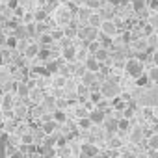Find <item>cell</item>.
I'll return each mask as SVG.
<instances>
[{
  "mask_svg": "<svg viewBox=\"0 0 158 158\" xmlns=\"http://www.w3.org/2000/svg\"><path fill=\"white\" fill-rule=\"evenodd\" d=\"M127 73H128L130 76L138 78V76L143 73V65H141V61H138V60H130V61H127Z\"/></svg>",
  "mask_w": 158,
  "mask_h": 158,
  "instance_id": "cell-1",
  "label": "cell"
},
{
  "mask_svg": "<svg viewBox=\"0 0 158 158\" xmlns=\"http://www.w3.org/2000/svg\"><path fill=\"white\" fill-rule=\"evenodd\" d=\"M80 37L86 39V43H88V41H95V39H97V30H95V26H88V28L80 30Z\"/></svg>",
  "mask_w": 158,
  "mask_h": 158,
  "instance_id": "cell-2",
  "label": "cell"
},
{
  "mask_svg": "<svg viewBox=\"0 0 158 158\" xmlns=\"http://www.w3.org/2000/svg\"><path fill=\"white\" fill-rule=\"evenodd\" d=\"M89 119H91V123H104V112L97 108V110H93V112H91Z\"/></svg>",
  "mask_w": 158,
  "mask_h": 158,
  "instance_id": "cell-3",
  "label": "cell"
},
{
  "mask_svg": "<svg viewBox=\"0 0 158 158\" xmlns=\"http://www.w3.org/2000/svg\"><path fill=\"white\" fill-rule=\"evenodd\" d=\"M86 67H88L91 73H97V71L101 69V61H99L97 58H89V60L86 61Z\"/></svg>",
  "mask_w": 158,
  "mask_h": 158,
  "instance_id": "cell-4",
  "label": "cell"
},
{
  "mask_svg": "<svg viewBox=\"0 0 158 158\" xmlns=\"http://www.w3.org/2000/svg\"><path fill=\"white\" fill-rule=\"evenodd\" d=\"M102 93L106 95V97H114V95H117V86H114V84H104L102 86Z\"/></svg>",
  "mask_w": 158,
  "mask_h": 158,
  "instance_id": "cell-5",
  "label": "cell"
},
{
  "mask_svg": "<svg viewBox=\"0 0 158 158\" xmlns=\"http://www.w3.org/2000/svg\"><path fill=\"white\" fill-rule=\"evenodd\" d=\"M82 151H84L86 156H95L99 149H97L95 145H91V143H84V145H82Z\"/></svg>",
  "mask_w": 158,
  "mask_h": 158,
  "instance_id": "cell-6",
  "label": "cell"
},
{
  "mask_svg": "<svg viewBox=\"0 0 158 158\" xmlns=\"http://www.w3.org/2000/svg\"><path fill=\"white\" fill-rule=\"evenodd\" d=\"M132 8H134L136 13H141V11L147 8V2H145V0H134V2H132Z\"/></svg>",
  "mask_w": 158,
  "mask_h": 158,
  "instance_id": "cell-7",
  "label": "cell"
},
{
  "mask_svg": "<svg viewBox=\"0 0 158 158\" xmlns=\"http://www.w3.org/2000/svg\"><path fill=\"white\" fill-rule=\"evenodd\" d=\"M102 32H104L106 35H114V34H115V26H114L112 23H104V24H102Z\"/></svg>",
  "mask_w": 158,
  "mask_h": 158,
  "instance_id": "cell-8",
  "label": "cell"
},
{
  "mask_svg": "<svg viewBox=\"0 0 158 158\" xmlns=\"http://www.w3.org/2000/svg\"><path fill=\"white\" fill-rule=\"evenodd\" d=\"M95 58H97V60H99V61H104V60H106V58H108V52H106V50H104V48H102V47H101V48H99V50H97V52H95Z\"/></svg>",
  "mask_w": 158,
  "mask_h": 158,
  "instance_id": "cell-9",
  "label": "cell"
},
{
  "mask_svg": "<svg viewBox=\"0 0 158 158\" xmlns=\"http://www.w3.org/2000/svg\"><path fill=\"white\" fill-rule=\"evenodd\" d=\"M0 158H6V138H0Z\"/></svg>",
  "mask_w": 158,
  "mask_h": 158,
  "instance_id": "cell-10",
  "label": "cell"
},
{
  "mask_svg": "<svg viewBox=\"0 0 158 158\" xmlns=\"http://www.w3.org/2000/svg\"><path fill=\"white\" fill-rule=\"evenodd\" d=\"M35 54H39V47H35V45H30V47L26 48V56H35Z\"/></svg>",
  "mask_w": 158,
  "mask_h": 158,
  "instance_id": "cell-11",
  "label": "cell"
},
{
  "mask_svg": "<svg viewBox=\"0 0 158 158\" xmlns=\"http://www.w3.org/2000/svg\"><path fill=\"white\" fill-rule=\"evenodd\" d=\"M43 130H45L47 134H50V132L54 130V121H47V123L43 125Z\"/></svg>",
  "mask_w": 158,
  "mask_h": 158,
  "instance_id": "cell-12",
  "label": "cell"
},
{
  "mask_svg": "<svg viewBox=\"0 0 158 158\" xmlns=\"http://www.w3.org/2000/svg\"><path fill=\"white\" fill-rule=\"evenodd\" d=\"M149 145H151L152 149H156V147H158V134L151 136V139H149Z\"/></svg>",
  "mask_w": 158,
  "mask_h": 158,
  "instance_id": "cell-13",
  "label": "cell"
},
{
  "mask_svg": "<svg viewBox=\"0 0 158 158\" xmlns=\"http://www.w3.org/2000/svg\"><path fill=\"white\" fill-rule=\"evenodd\" d=\"M147 82H149V76H145V74H143V76H141V74L138 76V86H145Z\"/></svg>",
  "mask_w": 158,
  "mask_h": 158,
  "instance_id": "cell-14",
  "label": "cell"
},
{
  "mask_svg": "<svg viewBox=\"0 0 158 158\" xmlns=\"http://www.w3.org/2000/svg\"><path fill=\"white\" fill-rule=\"evenodd\" d=\"M6 45H8L10 48H15V45H17V39H15V37H8V39H6Z\"/></svg>",
  "mask_w": 158,
  "mask_h": 158,
  "instance_id": "cell-15",
  "label": "cell"
},
{
  "mask_svg": "<svg viewBox=\"0 0 158 158\" xmlns=\"http://www.w3.org/2000/svg\"><path fill=\"white\" fill-rule=\"evenodd\" d=\"M149 78H151V80H158V67L149 73Z\"/></svg>",
  "mask_w": 158,
  "mask_h": 158,
  "instance_id": "cell-16",
  "label": "cell"
},
{
  "mask_svg": "<svg viewBox=\"0 0 158 158\" xmlns=\"http://www.w3.org/2000/svg\"><path fill=\"white\" fill-rule=\"evenodd\" d=\"M117 128L127 130V128H128V121H125V119H123V121H119V123H117Z\"/></svg>",
  "mask_w": 158,
  "mask_h": 158,
  "instance_id": "cell-17",
  "label": "cell"
},
{
  "mask_svg": "<svg viewBox=\"0 0 158 158\" xmlns=\"http://www.w3.org/2000/svg\"><path fill=\"white\" fill-rule=\"evenodd\" d=\"M63 54H65V58H73L74 56V48H65Z\"/></svg>",
  "mask_w": 158,
  "mask_h": 158,
  "instance_id": "cell-18",
  "label": "cell"
},
{
  "mask_svg": "<svg viewBox=\"0 0 158 158\" xmlns=\"http://www.w3.org/2000/svg\"><path fill=\"white\" fill-rule=\"evenodd\" d=\"M89 125H91V119H82V121H80V127H82V128H88Z\"/></svg>",
  "mask_w": 158,
  "mask_h": 158,
  "instance_id": "cell-19",
  "label": "cell"
},
{
  "mask_svg": "<svg viewBox=\"0 0 158 158\" xmlns=\"http://www.w3.org/2000/svg\"><path fill=\"white\" fill-rule=\"evenodd\" d=\"M106 128L112 132V130H115V128H117V123H115V121H114V123H106Z\"/></svg>",
  "mask_w": 158,
  "mask_h": 158,
  "instance_id": "cell-20",
  "label": "cell"
},
{
  "mask_svg": "<svg viewBox=\"0 0 158 158\" xmlns=\"http://www.w3.org/2000/svg\"><path fill=\"white\" fill-rule=\"evenodd\" d=\"M89 21H91V26H97V24L101 23V21L97 19V15H91V19H89Z\"/></svg>",
  "mask_w": 158,
  "mask_h": 158,
  "instance_id": "cell-21",
  "label": "cell"
},
{
  "mask_svg": "<svg viewBox=\"0 0 158 158\" xmlns=\"http://www.w3.org/2000/svg\"><path fill=\"white\" fill-rule=\"evenodd\" d=\"M54 119H58V121H63V119H65V115H63L61 112H56V114H54Z\"/></svg>",
  "mask_w": 158,
  "mask_h": 158,
  "instance_id": "cell-22",
  "label": "cell"
},
{
  "mask_svg": "<svg viewBox=\"0 0 158 158\" xmlns=\"http://www.w3.org/2000/svg\"><path fill=\"white\" fill-rule=\"evenodd\" d=\"M91 101H93V102H99V101H101V93H93V95H91Z\"/></svg>",
  "mask_w": 158,
  "mask_h": 158,
  "instance_id": "cell-23",
  "label": "cell"
},
{
  "mask_svg": "<svg viewBox=\"0 0 158 158\" xmlns=\"http://www.w3.org/2000/svg\"><path fill=\"white\" fill-rule=\"evenodd\" d=\"M19 93H21V95H26V93H28V88H26V86H21V88H19Z\"/></svg>",
  "mask_w": 158,
  "mask_h": 158,
  "instance_id": "cell-24",
  "label": "cell"
},
{
  "mask_svg": "<svg viewBox=\"0 0 158 158\" xmlns=\"http://www.w3.org/2000/svg\"><path fill=\"white\" fill-rule=\"evenodd\" d=\"M23 143H32V136H23Z\"/></svg>",
  "mask_w": 158,
  "mask_h": 158,
  "instance_id": "cell-25",
  "label": "cell"
},
{
  "mask_svg": "<svg viewBox=\"0 0 158 158\" xmlns=\"http://www.w3.org/2000/svg\"><path fill=\"white\" fill-rule=\"evenodd\" d=\"M93 82V74L89 73V74H86V84H91Z\"/></svg>",
  "mask_w": 158,
  "mask_h": 158,
  "instance_id": "cell-26",
  "label": "cell"
},
{
  "mask_svg": "<svg viewBox=\"0 0 158 158\" xmlns=\"http://www.w3.org/2000/svg\"><path fill=\"white\" fill-rule=\"evenodd\" d=\"M61 35H63V34H61V32H52V37H56V39H60V37H61Z\"/></svg>",
  "mask_w": 158,
  "mask_h": 158,
  "instance_id": "cell-27",
  "label": "cell"
},
{
  "mask_svg": "<svg viewBox=\"0 0 158 158\" xmlns=\"http://www.w3.org/2000/svg\"><path fill=\"white\" fill-rule=\"evenodd\" d=\"M43 19H45V13H43V11H39V13H37V21H43Z\"/></svg>",
  "mask_w": 158,
  "mask_h": 158,
  "instance_id": "cell-28",
  "label": "cell"
},
{
  "mask_svg": "<svg viewBox=\"0 0 158 158\" xmlns=\"http://www.w3.org/2000/svg\"><path fill=\"white\" fill-rule=\"evenodd\" d=\"M151 32H152V28H151V26H145V32H143V34H145V35H149Z\"/></svg>",
  "mask_w": 158,
  "mask_h": 158,
  "instance_id": "cell-29",
  "label": "cell"
},
{
  "mask_svg": "<svg viewBox=\"0 0 158 158\" xmlns=\"http://www.w3.org/2000/svg\"><path fill=\"white\" fill-rule=\"evenodd\" d=\"M152 61H154V63H156V67H158V50L154 52V58H152Z\"/></svg>",
  "mask_w": 158,
  "mask_h": 158,
  "instance_id": "cell-30",
  "label": "cell"
},
{
  "mask_svg": "<svg viewBox=\"0 0 158 158\" xmlns=\"http://www.w3.org/2000/svg\"><path fill=\"white\" fill-rule=\"evenodd\" d=\"M10 8H17V0H10Z\"/></svg>",
  "mask_w": 158,
  "mask_h": 158,
  "instance_id": "cell-31",
  "label": "cell"
},
{
  "mask_svg": "<svg viewBox=\"0 0 158 158\" xmlns=\"http://www.w3.org/2000/svg\"><path fill=\"white\" fill-rule=\"evenodd\" d=\"M48 69L50 71H56V63H48Z\"/></svg>",
  "mask_w": 158,
  "mask_h": 158,
  "instance_id": "cell-32",
  "label": "cell"
},
{
  "mask_svg": "<svg viewBox=\"0 0 158 158\" xmlns=\"http://www.w3.org/2000/svg\"><path fill=\"white\" fill-rule=\"evenodd\" d=\"M149 156H151V158H158V154H156L154 151H151V152H149Z\"/></svg>",
  "mask_w": 158,
  "mask_h": 158,
  "instance_id": "cell-33",
  "label": "cell"
},
{
  "mask_svg": "<svg viewBox=\"0 0 158 158\" xmlns=\"http://www.w3.org/2000/svg\"><path fill=\"white\" fill-rule=\"evenodd\" d=\"M0 65H2V54H0Z\"/></svg>",
  "mask_w": 158,
  "mask_h": 158,
  "instance_id": "cell-34",
  "label": "cell"
}]
</instances>
